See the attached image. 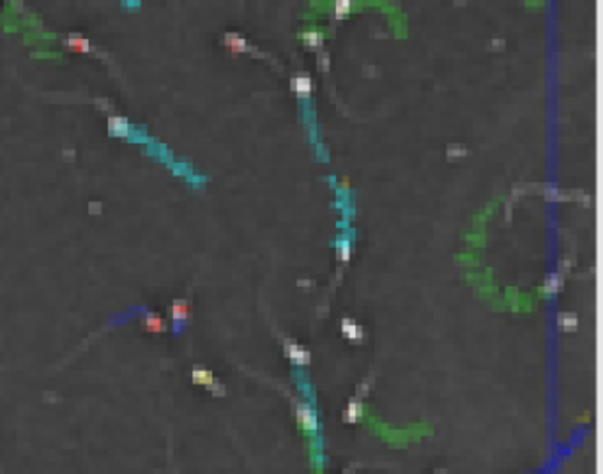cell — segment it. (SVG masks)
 <instances>
[{"label": "cell", "mask_w": 603, "mask_h": 474, "mask_svg": "<svg viewBox=\"0 0 603 474\" xmlns=\"http://www.w3.org/2000/svg\"><path fill=\"white\" fill-rule=\"evenodd\" d=\"M343 331L347 333L349 338H354V340L356 338H361V329H359L352 320H345V322H343Z\"/></svg>", "instance_id": "cell-9"}, {"label": "cell", "mask_w": 603, "mask_h": 474, "mask_svg": "<svg viewBox=\"0 0 603 474\" xmlns=\"http://www.w3.org/2000/svg\"><path fill=\"white\" fill-rule=\"evenodd\" d=\"M65 46H68L71 51H75V53H89V51L92 50L87 37L78 36V34L69 36L68 39H65Z\"/></svg>", "instance_id": "cell-3"}, {"label": "cell", "mask_w": 603, "mask_h": 474, "mask_svg": "<svg viewBox=\"0 0 603 474\" xmlns=\"http://www.w3.org/2000/svg\"><path fill=\"white\" fill-rule=\"evenodd\" d=\"M191 377H193V382H195V384H204V386H213V382H214V377H213V373H211L209 370H206V368H200V366H195V368H193Z\"/></svg>", "instance_id": "cell-6"}, {"label": "cell", "mask_w": 603, "mask_h": 474, "mask_svg": "<svg viewBox=\"0 0 603 474\" xmlns=\"http://www.w3.org/2000/svg\"><path fill=\"white\" fill-rule=\"evenodd\" d=\"M144 326L149 333H163L165 331V320L156 313H147V317L144 319Z\"/></svg>", "instance_id": "cell-5"}, {"label": "cell", "mask_w": 603, "mask_h": 474, "mask_svg": "<svg viewBox=\"0 0 603 474\" xmlns=\"http://www.w3.org/2000/svg\"><path fill=\"white\" fill-rule=\"evenodd\" d=\"M296 89L297 92H299L301 96H308V92H310V80L308 78H297L296 80Z\"/></svg>", "instance_id": "cell-10"}, {"label": "cell", "mask_w": 603, "mask_h": 474, "mask_svg": "<svg viewBox=\"0 0 603 474\" xmlns=\"http://www.w3.org/2000/svg\"><path fill=\"white\" fill-rule=\"evenodd\" d=\"M297 414H299V421L304 427V430L313 432L315 428H317V416H315V413L310 409V407H306V405L299 407V413Z\"/></svg>", "instance_id": "cell-4"}, {"label": "cell", "mask_w": 603, "mask_h": 474, "mask_svg": "<svg viewBox=\"0 0 603 474\" xmlns=\"http://www.w3.org/2000/svg\"><path fill=\"white\" fill-rule=\"evenodd\" d=\"M225 41H227L228 48H230L232 51H242L246 48L244 39H242V37H239V36H234V34H228Z\"/></svg>", "instance_id": "cell-7"}, {"label": "cell", "mask_w": 603, "mask_h": 474, "mask_svg": "<svg viewBox=\"0 0 603 474\" xmlns=\"http://www.w3.org/2000/svg\"><path fill=\"white\" fill-rule=\"evenodd\" d=\"M129 120L122 115H110L108 117V134L113 138H127L129 137Z\"/></svg>", "instance_id": "cell-1"}, {"label": "cell", "mask_w": 603, "mask_h": 474, "mask_svg": "<svg viewBox=\"0 0 603 474\" xmlns=\"http://www.w3.org/2000/svg\"><path fill=\"white\" fill-rule=\"evenodd\" d=\"M103 206L101 202H91L89 204V214H101Z\"/></svg>", "instance_id": "cell-11"}, {"label": "cell", "mask_w": 603, "mask_h": 474, "mask_svg": "<svg viewBox=\"0 0 603 474\" xmlns=\"http://www.w3.org/2000/svg\"><path fill=\"white\" fill-rule=\"evenodd\" d=\"M170 313H172V320L175 324V331H179V324H184L189 315L188 303L184 299H175L170 308Z\"/></svg>", "instance_id": "cell-2"}, {"label": "cell", "mask_w": 603, "mask_h": 474, "mask_svg": "<svg viewBox=\"0 0 603 474\" xmlns=\"http://www.w3.org/2000/svg\"><path fill=\"white\" fill-rule=\"evenodd\" d=\"M315 37H317V34H308V41H310L311 44H315V43H318L317 39H315Z\"/></svg>", "instance_id": "cell-12"}, {"label": "cell", "mask_w": 603, "mask_h": 474, "mask_svg": "<svg viewBox=\"0 0 603 474\" xmlns=\"http://www.w3.org/2000/svg\"><path fill=\"white\" fill-rule=\"evenodd\" d=\"M289 354H290V358H292L296 363H299V365H304V363L308 361V354L303 351V349L296 347V345H292V347H290Z\"/></svg>", "instance_id": "cell-8"}]
</instances>
